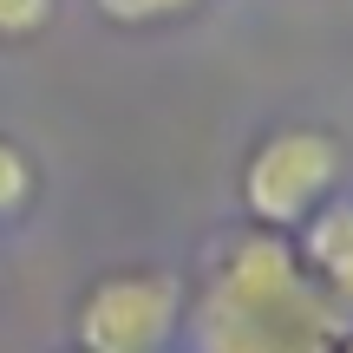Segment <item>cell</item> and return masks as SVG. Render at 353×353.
I'll return each instance as SVG.
<instances>
[{
    "mask_svg": "<svg viewBox=\"0 0 353 353\" xmlns=\"http://www.w3.org/2000/svg\"><path fill=\"white\" fill-rule=\"evenodd\" d=\"M33 190H39L33 151H26L20 138H7V131H0V223H7V216H20L26 203H33Z\"/></svg>",
    "mask_w": 353,
    "mask_h": 353,
    "instance_id": "5b68a950",
    "label": "cell"
},
{
    "mask_svg": "<svg viewBox=\"0 0 353 353\" xmlns=\"http://www.w3.org/2000/svg\"><path fill=\"white\" fill-rule=\"evenodd\" d=\"M334 353H353V327H347V334H341V347H334Z\"/></svg>",
    "mask_w": 353,
    "mask_h": 353,
    "instance_id": "ba28073f",
    "label": "cell"
},
{
    "mask_svg": "<svg viewBox=\"0 0 353 353\" xmlns=\"http://www.w3.org/2000/svg\"><path fill=\"white\" fill-rule=\"evenodd\" d=\"M112 26H157V20H176V13L203 7V0H92Z\"/></svg>",
    "mask_w": 353,
    "mask_h": 353,
    "instance_id": "8992f818",
    "label": "cell"
},
{
    "mask_svg": "<svg viewBox=\"0 0 353 353\" xmlns=\"http://www.w3.org/2000/svg\"><path fill=\"white\" fill-rule=\"evenodd\" d=\"M353 314L321 294L294 236L242 229L210 255L203 301L190 307L196 353H334Z\"/></svg>",
    "mask_w": 353,
    "mask_h": 353,
    "instance_id": "6da1fadb",
    "label": "cell"
},
{
    "mask_svg": "<svg viewBox=\"0 0 353 353\" xmlns=\"http://www.w3.org/2000/svg\"><path fill=\"white\" fill-rule=\"evenodd\" d=\"M294 255H301V268L321 281V294L353 314V196L321 203L301 223V236H294Z\"/></svg>",
    "mask_w": 353,
    "mask_h": 353,
    "instance_id": "277c9868",
    "label": "cell"
},
{
    "mask_svg": "<svg viewBox=\"0 0 353 353\" xmlns=\"http://www.w3.org/2000/svg\"><path fill=\"white\" fill-rule=\"evenodd\" d=\"M341 176H347L341 131H327V125H275L242 157V210H249V229L301 236L307 216L321 203H334Z\"/></svg>",
    "mask_w": 353,
    "mask_h": 353,
    "instance_id": "7a4b0ae2",
    "label": "cell"
},
{
    "mask_svg": "<svg viewBox=\"0 0 353 353\" xmlns=\"http://www.w3.org/2000/svg\"><path fill=\"white\" fill-rule=\"evenodd\" d=\"M52 20V0H0V39H33Z\"/></svg>",
    "mask_w": 353,
    "mask_h": 353,
    "instance_id": "52a82bcc",
    "label": "cell"
},
{
    "mask_svg": "<svg viewBox=\"0 0 353 353\" xmlns=\"http://www.w3.org/2000/svg\"><path fill=\"white\" fill-rule=\"evenodd\" d=\"M190 294L164 262H118L72 301V353H164L183 334Z\"/></svg>",
    "mask_w": 353,
    "mask_h": 353,
    "instance_id": "3957f363",
    "label": "cell"
}]
</instances>
